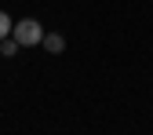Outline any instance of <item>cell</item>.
Masks as SVG:
<instances>
[{
    "instance_id": "cell-1",
    "label": "cell",
    "mask_w": 153,
    "mask_h": 135,
    "mask_svg": "<svg viewBox=\"0 0 153 135\" xmlns=\"http://www.w3.org/2000/svg\"><path fill=\"white\" fill-rule=\"evenodd\" d=\"M11 37L18 40V48H33V44L44 40V29H40V22H36V18H22V22L11 26Z\"/></svg>"
},
{
    "instance_id": "cell-2",
    "label": "cell",
    "mask_w": 153,
    "mask_h": 135,
    "mask_svg": "<svg viewBox=\"0 0 153 135\" xmlns=\"http://www.w3.org/2000/svg\"><path fill=\"white\" fill-rule=\"evenodd\" d=\"M40 44H44V48H48L51 55H62V51H66V40H62V37H59V33H48V37H44V40H40Z\"/></svg>"
},
{
    "instance_id": "cell-3",
    "label": "cell",
    "mask_w": 153,
    "mask_h": 135,
    "mask_svg": "<svg viewBox=\"0 0 153 135\" xmlns=\"http://www.w3.org/2000/svg\"><path fill=\"white\" fill-rule=\"evenodd\" d=\"M11 26H15V22H11V15H7V11H0V40H4V37H11Z\"/></svg>"
},
{
    "instance_id": "cell-4",
    "label": "cell",
    "mask_w": 153,
    "mask_h": 135,
    "mask_svg": "<svg viewBox=\"0 0 153 135\" xmlns=\"http://www.w3.org/2000/svg\"><path fill=\"white\" fill-rule=\"evenodd\" d=\"M0 55H18V40H15V37H4V44H0Z\"/></svg>"
}]
</instances>
